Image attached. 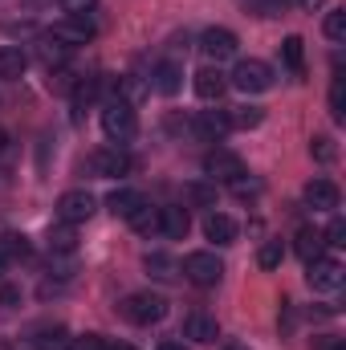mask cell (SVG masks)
Returning a JSON list of instances; mask_svg holds the SVG:
<instances>
[{
	"label": "cell",
	"instance_id": "1",
	"mask_svg": "<svg viewBox=\"0 0 346 350\" xmlns=\"http://www.w3.org/2000/svg\"><path fill=\"white\" fill-rule=\"evenodd\" d=\"M102 135H106L114 147L131 143V139L139 135V118H135V106H127V102H106V106H102Z\"/></svg>",
	"mask_w": 346,
	"mask_h": 350
},
{
	"label": "cell",
	"instance_id": "2",
	"mask_svg": "<svg viewBox=\"0 0 346 350\" xmlns=\"http://www.w3.org/2000/svg\"><path fill=\"white\" fill-rule=\"evenodd\" d=\"M122 318L135 322V326H155V322L168 318V297H159V293H151V289L131 293V297L122 301Z\"/></svg>",
	"mask_w": 346,
	"mask_h": 350
},
{
	"label": "cell",
	"instance_id": "3",
	"mask_svg": "<svg viewBox=\"0 0 346 350\" xmlns=\"http://www.w3.org/2000/svg\"><path fill=\"white\" fill-rule=\"evenodd\" d=\"M183 277H187L191 285H200V289H212V285H220L224 265H220L216 253H187V257H183Z\"/></svg>",
	"mask_w": 346,
	"mask_h": 350
},
{
	"label": "cell",
	"instance_id": "4",
	"mask_svg": "<svg viewBox=\"0 0 346 350\" xmlns=\"http://www.w3.org/2000/svg\"><path fill=\"white\" fill-rule=\"evenodd\" d=\"M204 175H208L212 183H232V179L245 175V159L232 155V151H224V147H216V151L204 155Z\"/></svg>",
	"mask_w": 346,
	"mask_h": 350
},
{
	"label": "cell",
	"instance_id": "5",
	"mask_svg": "<svg viewBox=\"0 0 346 350\" xmlns=\"http://www.w3.org/2000/svg\"><path fill=\"white\" fill-rule=\"evenodd\" d=\"M232 86L245 90V94H265V90L273 86V70L257 62V57H249V62H237V70H232Z\"/></svg>",
	"mask_w": 346,
	"mask_h": 350
},
{
	"label": "cell",
	"instance_id": "6",
	"mask_svg": "<svg viewBox=\"0 0 346 350\" xmlns=\"http://www.w3.org/2000/svg\"><path fill=\"white\" fill-rule=\"evenodd\" d=\"M200 53L208 57V62H228V57H237V33L232 29H220V25H212V29H204V37H200Z\"/></svg>",
	"mask_w": 346,
	"mask_h": 350
},
{
	"label": "cell",
	"instance_id": "7",
	"mask_svg": "<svg viewBox=\"0 0 346 350\" xmlns=\"http://www.w3.org/2000/svg\"><path fill=\"white\" fill-rule=\"evenodd\" d=\"M94 208H98V200L90 191H82V187H74V191H66L57 200V220L62 224H86L90 216H94Z\"/></svg>",
	"mask_w": 346,
	"mask_h": 350
},
{
	"label": "cell",
	"instance_id": "8",
	"mask_svg": "<svg viewBox=\"0 0 346 350\" xmlns=\"http://www.w3.org/2000/svg\"><path fill=\"white\" fill-rule=\"evenodd\" d=\"M49 37L62 41L66 49H74V45H90V41H94V25H90V16H62V21H53Z\"/></svg>",
	"mask_w": 346,
	"mask_h": 350
},
{
	"label": "cell",
	"instance_id": "9",
	"mask_svg": "<svg viewBox=\"0 0 346 350\" xmlns=\"http://www.w3.org/2000/svg\"><path fill=\"white\" fill-rule=\"evenodd\" d=\"M343 277H346V269H343V261H334V257H314V261H310V273H306L310 289H322V293L338 289Z\"/></svg>",
	"mask_w": 346,
	"mask_h": 350
},
{
	"label": "cell",
	"instance_id": "10",
	"mask_svg": "<svg viewBox=\"0 0 346 350\" xmlns=\"http://www.w3.org/2000/svg\"><path fill=\"white\" fill-rule=\"evenodd\" d=\"M90 172L98 175V179H118V175L131 172V159L118 147H102V151L90 155Z\"/></svg>",
	"mask_w": 346,
	"mask_h": 350
},
{
	"label": "cell",
	"instance_id": "11",
	"mask_svg": "<svg viewBox=\"0 0 346 350\" xmlns=\"http://www.w3.org/2000/svg\"><path fill=\"white\" fill-rule=\"evenodd\" d=\"M306 204H310L314 212H334V208H338V187H334L330 179H310V183H306Z\"/></svg>",
	"mask_w": 346,
	"mask_h": 350
},
{
	"label": "cell",
	"instance_id": "12",
	"mask_svg": "<svg viewBox=\"0 0 346 350\" xmlns=\"http://www.w3.org/2000/svg\"><path fill=\"white\" fill-rule=\"evenodd\" d=\"M183 334H187L191 342H216V338H220V326H216V318H208L204 310H191V314L183 318Z\"/></svg>",
	"mask_w": 346,
	"mask_h": 350
},
{
	"label": "cell",
	"instance_id": "13",
	"mask_svg": "<svg viewBox=\"0 0 346 350\" xmlns=\"http://www.w3.org/2000/svg\"><path fill=\"white\" fill-rule=\"evenodd\" d=\"M204 237H208L212 245H237V220L224 216V212H208V220H204Z\"/></svg>",
	"mask_w": 346,
	"mask_h": 350
},
{
	"label": "cell",
	"instance_id": "14",
	"mask_svg": "<svg viewBox=\"0 0 346 350\" xmlns=\"http://www.w3.org/2000/svg\"><path fill=\"white\" fill-rule=\"evenodd\" d=\"M191 131L216 143L220 135H228V131H232V126H228V110H200V118L191 122Z\"/></svg>",
	"mask_w": 346,
	"mask_h": 350
},
{
	"label": "cell",
	"instance_id": "15",
	"mask_svg": "<svg viewBox=\"0 0 346 350\" xmlns=\"http://www.w3.org/2000/svg\"><path fill=\"white\" fill-rule=\"evenodd\" d=\"M143 204H147V200H143L135 187H114V191L106 196V208H110L114 216H122V220H131V216H135Z\"/></svg>",
	"mask_w": 346,
	"mask_h": 350
},
{
	"label": "cell",
	"instance_id": "16",
	"mask_svg": "<svg viewBox=\"0 0 346 350\" xmlns=\"http://www.w3.org/2000/svg\"><path fill=\"white\" fill-rule=\"evenodd\" d=\"M187 228H191L187 208H159V232H163V237L183 241V237H187Z\"/></svg>",
	"mask_w": 346,
	"mask_h": 350
},
{
	"label": "cell",
	"instance_id": "17",
	"mask_svg": "<svg viewBox=\"0 0 346 350\" xmlns=\"http://www.w3.org/2000/svg\"><path fill=\"white\" fill-rule=\"evenodd\" d=\"M224 90H228V82H224V74H220V70H212V66H208V70H200V74H196V94H200L204 102H220V98H224Z\"/></svg>",
	"mask_w": 346,
	"mask_h": 350
},
{
	"label": "cell",
	"instance_id": "18",
	"mask_svg": "<svg viewBox=\"0 0 346 350\" xmlns=\"http://www.w3.org/2000/svg\"><path fill=\"white\" fill-rule=\"evenodd\" d=\"M151 78H155V82H151V86L159 90V94H163V98H172V94H179V86H183V70H179V66H175V62H159V66H155V74H151Z\"/></svg>",
	"mask_w": 346,
	"mask_h": 350
},
{
	"label": "cell",
	"instance_id": "19",
	"mask_svg": "<svg viewBox=\"0 0 346 350\" xmlns=\"http://www.w3.org/2000/svg\"><path fill=\"white\" fill-rule=\"evenodd\" d=\"M37 57H41L45 70H62V66L70 62V49H66L62 41H53V37H41V41H37Z\"/></svg>",
	"mask_w": 346,
	"mask_h": 350
},
{
	"label": "cell",
	"instance_id": "20",
	"mask_svg": "<svg viewBox=\"0 0 346 350\" xmlns=\"http://www.w3.org/2000/svg\"><path fill=\"white\" fill-rule=\"evenodd\" d=\"M261 122H265V110H261V106H232V110H228V126H232V131H253Z\"/></svg>",
	"mask_w": 346,
	"mask_h": 350
},
{
	"label": "cell",
	"instance_id": "21",
	"mask_svg": "<svg viewBox=\"0 0 346 350\" xmlns=\"http://www.w3.org/2000/svg\"><path fill=\"white\" fill-rule=\"evenodd\" d=\"M147 94H151V86H147L139 74H127V78L118 82V102H127V106H139Z\"/></svg>",
	"mask_w": 346,
	"mask_h": 350
},
{
	"label": "cell",
	"instance_id": "22",
	"mask_svg": "<svg viewBox=\"0 0 346 350\" xmlns=\"http://www.w3.org/2000/svg\"><path fill=\"white\" fill-rule=\"evenodd\" d=\"M281 57H285V66H289V74H293V78H306V53H302V37H285V45H281Z\"/></svg>",
	"mask_w": 346,
	"mask_h": 350
},
{
	"label": "cell",
	"instance_id": "23",
	"mask_svg": "<svg viewBox=\"0 0 346 350\" xmlns=\"http://www.w3.org/2000/svg\"><path fill=\"white\" fill-rule=\"evenodd\" d=\"M127 224H131V228H135L139 237H155V232H159V208L143 204V208H139V212H135V216H131Z\"/></svg>",
	"mask_w": 346,
	"mask_h": 350
},
{
	"label": "cell",
	"instance_id": "24",
	"mask_svg": "<svg viewBox=\"0 0 346 350\" xmlns=\"http://www.w3.org/2000/svg\"><path fill=\"white\" fill-rule=\"evenodd\" d=\"M29 253H33V245H29L25 232H8V237L0 241V257H4V261H25Z\"/></svg>",
	"mask_w": 346,
	"mask_h": 350
},
{
	"label": "cell",
	"instance_id": "25",
	"mask_svg": "<svg viewBox=\"0 0 346 350\" xmlns=\"http://www.w3.org/2000/svg\"><path fill=\"white\" fill-rule=\"evenodd\" d=\"M25 66H29V57H25L16 45H4V49H0V78H21Z\"/></svg>",
	"mask_w": 346,
	"mask_h": 350
},
{
	"label": "cell",
	"instance_id": "26",
	"mask_svg": "<svg viewBox=\"0 0 346 350\" xmlns=\"http://www.w3.org/2000/svg\"><path fill=\"white\" fill-rule=\"evenodd\" d=\"M322 245H326V241H322L318 228H302V232H297V257L306 265L314 261V257H322Z\"/></svg>",
	"mask_w": 346,
	"mask_h": 350
},
{
	"label": "cell",
	"instance_id": "27",
	"mask_svg": "<svg viewBox=\"0 0 346 350\" xmlns=\"http://www.w3.org/2000/svg\"><path fill=\"white\" fill-rule=\"evenodd\" d=\"M147 273L151 277H159V281H175L179 277V265H175V257H168V253H147Z\"/></svg>",
	"mask_w": 346,
	"mask_h": 350
},
{
	"label": "cell",
	"instance_id": "28",
	"mask_svg": "<svg viewBox=\"0 0 346 350\" xmlns=\"http://www.w3.org/2000/svg\"><path fill=\"white\" fill-rule=\"evenodd\" d=\"M74 228H78V224H57V228H49V253H74V249H78Z\"/></svg>",
	"mask_w": 346,
	"mask_h": 350
},
{
	"label": "cell",
	"instance_id": "29",
	"mask_svg": "<svg viewBox=\"0 0 346 350\" xmlns=\"http://www.w3.org/2000/svg\"><path fill=\"white\" fill-rule=\"evenodd\" d=\"M37 347L41 350H70V334H66V326H45L41 338H37Z\"/></svg>",
	"mask_w": 346,
	"mask_h": 350
},
{
	"label": "cell",
	"instance_id": "30",
	"mask_svg": "<svg viewBox=\"0 0 346 350\" xmlns=\"http://www.w3.org/2000/svg\"><path fill=\"white\" fill-rule=\"evenodd\" d=\"M281 257H285V245L273 237V241H265V245H261L257 265H261V269H277V265H281Z\"/></svg>",
	"mask_w": 346,
	"mask_h": 350
},
{
	"label": "cell",
	"instance_id": "31",
	"mask_svg": "<svg viewBox=\"0 0 346 350\" xmlns=\"http://www.w3.org/2000/svg\"><path fill=\"white\" fill-rule=\"evenodd\" d=\"M322 29H326V37H330L334 45H343V41H346V12H343V8L326 12V25H322Z\"/></svg>",
	"mask_w": 346,
	"mask_h": 350
},
{
	"label": "cell",
	"instance_id": "32",
	"mask_svg": "<svg viewBox=\"0 0 346 350\" xmlns=\"http://www.w3.org/2000/svg\"><path fill=\"white\" fill-rule=\"evenodd\" d=\"M330 114H334V122L346 118V82H343V74H338L334 86H330Z\"/></svg>",
	"mask_w": 346,
	"mask_h": 350
},
{
	"label": "cell",
	"instance_id": "33",
	"mask_svg": "<svg viewBox=\"0 0 346 350\" xmlns=\"http://www.w3.org/2000/svg\"><path fill=\"white\" fill-rule=\"evenodd\" d=\"M191 204H216V187H208V183H187V191H183Z\"/></svg>",
	"mask_w": 346,
	"mask_h": 350
},
{
	"label": "cell",
	"instance_id": "34",
	"mask_svg": "<svg viewBox=\"0 0 346 350\" xmlns=\"http://www.w3.org/2000/svg\"><path fill=\"white\" fill-rule=\"evenodd\" d=\"M322 241H326V245H334V249H343V245H346V220H343V216H334V220H330V228L322 232Z\"/></svg>",
	"mask_w": 346,
	"mask_h": 350
},
{
	"label": "cell",
	"instance_id": "35",
	"mask_svg": "<svg viewBox=\"0 0 346 350\" xmlns=\"http://www.w3.org/2000/svg\"><path fill=\"white\" fill-rule=\"evenodd\" d=\"M310 155H314L318 163H330V159H334V143H330L326 135H318V139L310 143Z\"/></svg>",
	"mask_w": 346,
	"mask_h": 350
},
{
	"label": "cell",
	"instance_id": "36",
	"mask_svg": "<svg viewBox=\"0 0 346 350\" xmlns=\"http://www.w3.org/2000/svg\"><path fill=\"white\" fill-rule=\"evenodd\" d=\"M232 191H237L241 200H249V196H261V191H265V183H261V179H245V175H241V179H232Z\"/></svg>",
	"mask_w": 346,
	"mask_h": 350
},
{
	"label": "cell",
	"instance_id": "37",
	"mask_svg": "<svg viewBox=\"0 0 346 350\" xmlns=\"http://www.w3.org/2000/svg\"><path fill=\"white\" fill-rule=\"evenodd\" d=\"M70 350H110L98 334H82V338H70Z\"/></svg>",
	"mask_w": 346,
	"mask_h": 350
},
{
	"label": "cell",
	"instance_id": "38",
	"mask_svg": "<svg viewBox=\"0 0 346 350\" xmlns=\"http://www.w3.org/2000/svg\"><path fill=\"white\" fill-rule=\"evenodd\" d=\"M62 4H66V12H70V16H86L98 0H62Z\"/></svg>",
	"mask_w": 346,
	"mask_h": 350
},
{
	"label": "cell",
	"instance_id": "39",
	"mask_svg": "<svg viewBox=\"0 0 346 350\" xmlns=\"http://www.w3.org/2000/svg\"><path fill=\"white\" fill-rule=\"evenodd\" d=\"M16 301H21V289H12V285H4V289H0V310H12Z\"/></svg>",
	"mask_w": 346,
	"mask_h": 350
},
{
	"label": "cell",
	"instance_id": "40",
	"mask_svg": "<svg viewBox=\"0 0 346 350\" xmlns=\"http://www.w3.org/2000/svg\"><path fill=\"white\" fill-rule=\"evenodd\" d=\"M297 4H302V8H306V12H318V8H322V4H326V0H297Z\"/></svg>",
	"mask_w": 346,
	"mask_h": 350
},
{
	"label": "cell",
	"instance_id": "41",
	"mask_svg": "<svg viewBox=\"0 0 346 350\" xmlns=\"http://www.w3.org/2000/svg\"><path fill=\"white\" fill-rule=\"evenodd\" d=\"M155 350H187V347H183V342H175V338H168V342H159Z\"/></svg>",
	"mask_w": 346,
	"mask_h": 350
},
{
	"label": "cell",
	"instance_id": "42",
	"mask_svg": "<svg viewBox=\"0 0 346 350\" xmlns=\"http://www.w3.org/2000/svg\"><path fill=\"white\" fill-rule=\"evenodd\" d=\"M4 143H8V139H4V135H0V155H4V151H8V147H4Z\"/></svg>",
	"mask_w": 346,
	"mask_h": 350
},
{
	"label": "cell",
	"instance_id": "43",
	"mask_svg": "<svg viewBox=\"0 0 346 350\" xmlns=\"http://www.w3.org/2000/svg\"><path fill=\"white\" fill-rule=\"evenodd\" d=\"M110 350H135V347H110Z\"/></svg>",
	"mask_w": 346,
	"mask_h": 350
},
{
	"label": "cell",
	"instance_id": "44",
	"mask_svg": "<svg viewBox=\"0 0 346 350\" xmlns=\"http://www.w3.org/2000/svg\"><path fill=\"white\" fill-rule=\"evenodd\" d=\"M228 350H249V347H228Z\"/></svg>",
	"mask_w": 346,
	"mask_h": 350
}]
</instances>
